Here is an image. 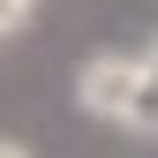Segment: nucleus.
<instances>
[{
    "label": "nucleus",
    "instance_id": "obj_1",
    "mask_svg": "<svg viewBox=\"0 0 158 158\" xmlns=\"http://www.w3.org/2000/svg\"><path fill=\"white\" fill-rule=\"evenodd\" d=\"M135 75H143V53H90V60L75 68V106H83L90 121H121Z\"/></svg>",
    "mask_w": 158,
    "mask_h": 158
},
{
    "label": "nucleus",
    "instance_id": "obj_2",
    "mask_svg": "<svg viewBox=\"0 0 158 158\" xmlns=\"http://www.w3.org/2000/svg\"><path fill=\"white\" fill-rule=\"evenodd\" d=\"M121 128L158 135V68H151V60H143V75H135V90H128V106H121Z\"/></svg>",
    "mask_w": 158,
    "mask_h": 158
},
{
    "label": "nucleus",
    "instance_id": "obj_3",
    "mask_svg": "<svg viewBox=\"0 0 158 158\" xmlns=\"http://www.w3.org/2000/svg\"><path fill=\"white\" fill-rule=\"evenodd\" d=\"M30 8H38V0H0V45H8V38L30 23Z\"/></svg>",
    "mask_w": 158,
    "mask_h": 158
},
{
    "label": "nucleus",
    "instance_id": "obj_4",
    "mask_svg": "<svg viewBox=\"0 0 158 158\" xmlns=\"http://www.w3.org/2000/svg\"><path fill=\"white\" fill-rule=\"evenodd\" d=\"M0 158H30V151H23V143H8V135H0Z\"/></svg>",
    "mask_w": 158,
    "mask_h": 158
},
{
    "label": "nucleus",
    "instance_id": "obj_5",
    "mask_svg": "<svg viewBox=\"0 0 158 158\" xmlns=\"http://www.w3.org/2000/svg\"><path fill=\"white\" fill-rule=\"evenodd\" d=\"M143 60H151V68H158V45H151V53H143Z\"/></svg>",
    "mask_w": 158,
    "mask_h": 158
}]
</instances>
